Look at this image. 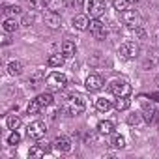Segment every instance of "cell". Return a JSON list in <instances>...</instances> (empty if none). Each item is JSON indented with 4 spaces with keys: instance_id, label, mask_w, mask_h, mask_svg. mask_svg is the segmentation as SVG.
<instances>
[{
    "instance_id": "35",
    "label": "cell",
    "mask_w": 159,
    "mask_h": 159,
    "mask_svg": "<svg viewBox=\"0 0 159 159\" xmlns=\"http://www.w3.org/2000/svg\"><path fill=\"white\" fill-rule=\"evenodd\" d=\"M129 2H137V0H129Z\"/></svg>"
},
{
    "instance_id": "2",
    "label": "cell",
    "mask_w": 159,
    "mask_h": 159,
    "mask_svg": "<svg viewBox=\"0 0 159 159\" xmlns=\"http://www.w3.org/2000/svg\"><path fill=\"white\" fill-rule=\"evenodd\" d=\"M66 84H67V77L60 71H54L47 77V88L51 92H60L66 88Z\"/></svg>"
},
{
    "instance_id": "22",
    "label": "cell",
    "mask_w": 159,
    "mask_h": 159,
    "mask_svg": "<svg viewBox=\"0 0 159 159\" xmlns=\"http://www.w3.org/2000/svg\"><path fill=\"white\" fill-rule=\"evenodd\" d=\"M6 125H8V129L15 131V129L21 127V118H19L17 114H10V116L6 118Z\"/></svg>"
},
{
    "instance_id": "16",
    "label": "cell",
    "mask_w": 159,
    "mask_h": 159,
    "mask_svg": "<svg viewBox=\"0 0 159 159\" xmlns=\"http://www.w3.org/2000/svg\"><path fill=\"white\" fill-rule=\"evenodd\" d=\"M112 131H114V124L111 120H103V122L98 124V133L99 135H111Z\"/></svg>"
},
{
    "instance_id": "32",
    "label": "cell",
    "mask_w": 159,
    "mask_h": 159,
    "mask_svg": "<svg viewBox=\"0 0 159 159\" xmlns=\"http://www.w3.org/2000/svg\"><path fill=\"white\" fill-rule=\"evenodd\" d=\"M26 2H28V6L34 10V8H38V4H39V0H26Z\"/></svg>"
},
{
    "instance_id": "30",
    "label": "cell",
    "mask_w": 159,
    "mask_h": 159,
    "mask_svg": "<svg viewBox=\"0 0 159 159\" xmlns=\"http://www.w3.org/2000/svg\"><path fill=\"white\" fill-rule=\"evenodd\" d=\"M19 142H21V135H19L17 129H15V131L10 133V137H8V144H10V146H17Z\"/></svg>"
},
{
    "instance_id": "25",
    "label": "cell",
    "mask_w": 159,
    "mask_h": 159,
    "mask_svg": "<svg viewBox=\"0 0 159 159\" xmlns=\"http://www.w3.org/2000/svg\"><path fill=\"white\" fill-rule=\"evenodd\" d=\"M36 101H38V103L41 105V109H43V107H49V105L52 103V96H51V94H39V96L36 98Z\"/></svg>"
},
{
    "instance_id": "8",
    "label": "cell",
    "mask_w": 159,
    "mask_h": 159,
    "mask_svg": "<svg viewBox=\"0 0 159 159\" xmlns=\"http://www.w3.org/2000/svg\"><path fill=\"white\" fill-rule=\"evenodd\" d=\"M52 146H54L56 152H60V153H67V152H71L73 142H71L69 137H66V135H58V137L52 140Z\"/></svg>"
},
{
    "instance_id": "27",
    "label": "cell",
    "mask_w": 159,
    "mask_h": 159,
    "mask_svg": "<svg viewBox=\"0 0 159 159\" xmlns=\"http://www.w3.org/2000/svg\"><path fill=\"white\" fill-rule=\"evenodd\" d=\"M111 146H112V148H120V150H122V148H125V139H124L122 135H114V137H112V140H111Z\"/></svg>"
},
{
    "instance_id": "18",
    "label": "cell",
    "mask_w": 159,
    "mask_h": 159,
    "mask_svg": "<svg viewBox=\"0 0 159 159\" xmlns=\"http://www.w3.org/2000/svg\"><path fill=\"white\" fill-rule=\"evenodd\" d=\"M64 60H66L64 54H51L47 58V66L49 67H60V66H64Z\"/></svg>"
},
{
    "instance_id": "12",
    "label": "cell",
    "mask_w": 159,
    "mask_h": 159,
    "mask_svg": "<svg viewBox=\"0 0 159 159\" xmlns=\"http://www.w3.org/2000/svg\"><path fill=\"white\" fill-rule=\"evenodd\" d=\"M142 118L148 122V124H153L155 122V118H157V111H155V107L150 103H144V107H142Z\"/></svg>"
},
{
    "instance_id": "19",
    "label": "cell",
    "mask_w": 159,
    "mask_h": 159,
    "mask_svg": "<svg viewBox=\"0 0 159 159\" xmlns=\"http://www.w3.org/2000/svg\"><path fill=\"white\" fill-rule=\"evenodd\" d=\"M8 73H10L11 77L21 75V73H23V64H21L19 60H11V62L8 64Z\"/></svg>"
},
{
    "instance_id": "9",
    "label": "cell",
    "mask_w": 159,
    "mask_h": 159,
    "mask_svg": "<svg viewBox=\"0 0 159 159\" xmlns=\"http://www.w3.org/2000/svg\"><path fill=\"white\" fill-rule=\"evenodd\" d=\"M122 21H124V25H127L129 28L140 26V15H139V11H135V10H125V11H122Z\"/></svg>"
},
{
    "instance_id": "4",
    "label": "cell",
    "mask_w": 159,
    "mask_h": 159,
    "mask_svg": "<svg viewBox=\"0 0 159 159\" xmlns=\"http://www.w3.org/2000/svg\"><path fill=\"white\" fill-rule=\"evenodd\" d=\"M139 52H140V47H139L137 41H124V43L120 45V49H118V54H120L122 58H125V60L137 58Z\"/></svg>"
},
{
    "instance_id": "13",
    "label": "cell",
    "mask_w": 159,
    "mask_h": 159,
    "mask_svg": "<svg viewBox=\"0 0 159 159\" xmlns=\"http://www.w3.org/2000/svg\"><path fill=\"white\" fill-rule=\"evenodd\" d=\"M71 25H73V28H77V30H88V26H90L88 15H75L73 21H71Z\"/></svg>"
},
{
    "instance_id": "33",
    "label": "cell",
    "mask_w": 159,
    "mask_h": 159,
    "mask_svg": "<svg viewBox=\"0 0 159 159\" xmlns=\"http://www.w3.org/2000/svg\"><path fill=\"white\" fill-rule=\"evenodd\" d=\"M0 39H2V45H10V38L8 36H2Z\"/></svg>"
},
{
    "instance_id": "7",
    "label": "cell",
    "mask_w": 159,
    "mask_h": 159,
    "mask_svg": "<svg viewBox=\"0 0 159 159\" xmlns=\"http://www.w3.org/2000/svg\"><path fill=\"white\" fill-rule=\"evenodd\" d=\"M88 28H90V34H92L96 39H105V38H107V26H105V23H101L99 19H92Z\"/></svg>"
},
{
    "instance_id": "5",
    "label": "cell",
    "mask_w": 159,
    "mask_h": 159,
    "mask_svg": "<svg viewBox=\"0 0 159 159\" xmlns=\"http://www.w3.org/2000/svg\"><path fill=\"white\" fill-rule=\"evenodd\" d=\"M107 10V4L105 0H88L86 4V13L92 17V19H99Z\"/></svg>"
},
{
    "instance_id": "28",
    "label": "cell",
    "mask_w": 159,
    "mask_h": 159,
    "mask_svg": "<svg viewBox=\"0 0 159 159\" xmlns=\"http://www.w3.org/2000/svg\"><path fill=\"white\" fill-rule=\"evenodd\" d=\"M39 111H41V105H39L36 99H32V101L28 103V107H26V112H28V114H38Z\"/></svg>"
},
{
    "instance_id": "3",
    "label": "cell",
    "mask_w": 159,
    "mask_h": 159,
    "mask_svg": "<svg viewBox=\"0 0 159 159\" xmlns=\"http://www.w3.org/2000/svg\"><path fill=\"white\" fill-rule=\"evenodd\" d=\"M109 90H111V94H112L114 98H122V96L129 98V94H131V84H129L127 81H124V79H114V81H111V84H109Z\"/></svg>"
},
{
    "instance_id": "26",
    "label": "cell",
    "mask_w": 159,
    "mask_h": 159,
    "mask_svg": "<svg viewBox=\"0 0 159 159\" xmlns=\"http://www.w3.org/2000/svg\"><path fill=\"white\" fill-rule=\"evenodd\" d=\"M21 13H23V10L19 6H6V10H4L6 17H15V15H21Z\"/></svg>"
},
{
    "instance_id": "10",
    "label": "cell",
    "mask_w": 159,
    "mask_h": 159,
    "mask_svg": "<svg viewBox=\"0 0 159 159\" xmlns=\"http://www.w3.org/2000/svg\"><path fill=\"white\" fill-rule=\"evenodd\" d=\"M84 88H86L88 92H99V90L103 88V79H101L99 75H96V73L88 75L86 81H84Z\"/></svg>"
},
{
    "instance_id": "20",
    "label": "cell",
    "mask_w": 159,
    "mask_h": 159,
    "mask_svg": "<svg viewBox=\"0 0 159 159\" xmlns=\"http://www.w3.org/2000/svg\"><path fill=\"white\" fill-rule=\"evenodd\" d=\"M129 105H131V101H129V98H125V96H122V98H116V99H114V109H116L118 112L127 111V109H129Z\"/></svg>"
},
{
    "instance_id": "6",
    "label": "cell",
    "mask_w": 159,
    "mask_h": 159,
    "mask_svg": "<svg viewBox=\"0 0 159 159\" xmlns=\"http://www.w3.org/2000/svg\"><path fill=\"white\" fill-rule=\"evenodd\" d=\"M45 133H47V125H45V122H41V120L32 122V124L28 125V129H26L28 139H34V140L43 139V137H45Z\"/></svg>"
},
{
    "instance_id": "29",
    "label": "cell",
    "mask_w": 159,
    "mask_h": 159,
    "mask_svg": "<svg viewBox=\"0 0 159 159\" xmlns=\"http://www.w3.org/2000/svg\"><path fill=\"white\" fill-rule=\"evenodd\" d=\"M140 120H142V112H133V114L127 116V124L129 125H137V124H140Z\"/></svg>"
},
{
    "instance_id": "34",
    "label": "cell",
    "mask_w": 159,
    "mask_h": 159,
    "mask_svg": "<svg viewBox=\"0 0 159 159\" xmlns=\"http://www.w3.org/2000/svg\"><path fill=\"white\" fill-rule=\"evenodd\" d=\"M152 98H153V99H155V101H159V94H153V96H152Z\"/></svg>"
},
{
    "instance_id": "21",
    "label": "cell",
    "mask_w": 159,
    "mask_h": 159,
    "mask_svg": "<svg viewBox=\"0 0 159 159\" xmlns=\"http://www.w3.org/2000/svg\"><path fill=\"white\" fill-rule=\"evenodd\" d=\"M96 109L99 112H109L112 109V103L109 99H105V98H99V99H96Z\"/></svg>"
},
{
    "instance_id": "14",
    "label": "cell",
    "mask_w": 159,
    "mask_h": 159,
    "mask_svg": "<svg viewBox=\"0 0 159 159\" xmlns=\"http://www.w3.org/2000/svg\"><path fill=\"white\" fill-rule=\"evenodd\" d=\"M43 4H45V8H47V10L60 13V11L66 8V0H43Z\"/></svg>"
},
{
    "instance_id": "15",
    "label": "cell",
    "mask_w": 159,
    "mask_h": 159,
    "mask_svg": "<svg viewBox=\"0 0 159 159\" xmlns=\"http://www.w3.org/2000/svg\"><path fill=\"white\" fill-rule=\"evenodd\" d=\"M2 28H4L6 34H13V32L19 28V23L15 21V17H6L4 23H2Z\"/></svg>"
},
{
    "instance_id": "31",
    "label": "cell",
    "mask_w": 159,
    "mask_h": 159,
    "mask_svg": "<svg viewBox=\"0 0 159 159\" xmlns=\"http://www.w3.org/2000/svg\"><path fill=\"white\" fill-rule=\"evenodd\" d=\"M34 19H36V15H34V13H26V15H23V23H21V25L30 26V25L34 23Z\"/></svg>"
},
{
    "instance_id": "17",
    "label": "cell",
    "mask_w": 159,
    "mask_h": 159,
    "mask_svg": "<svg viewBox=\"0 0 159 159\" xmlns=\"http://www.w3.org/2000/svg\"><path fill=\"white\" fill-rule=\"evenodd\" d=\"M75 52H77V47H75L73 41H64V43H62V54H64L66 58H73Z\"/></svg>"
},
{
    "instance_id": "24",
    "label": "cell",
    "mask_w": 159,
    "mask_h": 159,
    "mask_svg": "<svg viewBox=\"0 0 159 159\" xmlns=\"http://www.w3.org/2000/svg\"><path fill=\"white\" fill-rule=\"evenodd\" d=\"M112 8L122 13V11L129 10V0H112Z\"/></svg>"
},
{
    "instance_id": "11",
    "label": "cell",
    "mask_w": 159,
    "mask_h": 159,
    "mask_svg": "<svg viewBox=\"0 0 159 159\" xmlns=\"http://www.w3.org/2000/svg\"><path fill=\"white\" fill-rule=\"evenodd\" d=\"M43 21H45V25L49 26V28H60V25H62V17H60V13H56V11H51V10H47L45 13H43Z\"/></svg>"
},
{
    "instance_id": "23",
    "label": "cell",
    "mask_w": 159,
    "mask_h": 159,
    "mask_svg": "<svg viewBox=\"0 0 159 159\" xmlns=\"http://www.w3.org/2000/svg\"><path fill=\"white\" fill-rule=\"evenodd\" d=\"M47 152H45V148L39 144V146H32L30 150H28V157L30 159H39V157H43Z\"/></svg>"
},
{
    "instance_id": "1",
    "label": "cell",
    "mask_w": 159,
    "mask_h": 159,
    "mask_svg": "<svg viewBox=\"0 0 159 159\" xmlns=\"http://www.w3.org/2000/svg\"><path fill=\"white\" fill-rule=\"evenodd\" d=\"M86 109V101L83 96H71L69 101L66 103V112L67 116H79V114H83Z\"/></svg>"
}]
</instances>
